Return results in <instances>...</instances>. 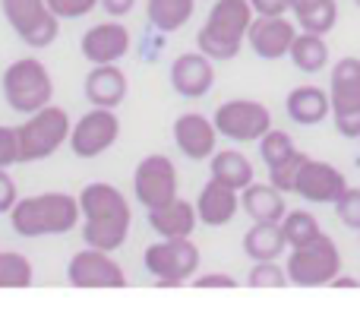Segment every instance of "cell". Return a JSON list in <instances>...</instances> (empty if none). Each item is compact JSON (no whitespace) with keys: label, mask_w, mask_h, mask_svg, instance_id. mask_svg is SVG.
Wrapping results in <instances>:
<instances>
[{"label":"cell","mask_w":360,"mask_h":313,"mask_svg":"<svg viewBox=\"0 0 360 313\" xmlns=\"http://www.w3.org/2000/svg\"><path fill=\"white\" fill-rule=\"evenodd\" d=\"M247 285L250 288H285V285H291V279H288L285 266H278L275 260H259L250 269Z\"/></svg>","instance_id":"32"},{"label":"cell","mask_w":360,"mask_h":313,"mask_svg":"<svg viewBox=\"0 0 360 313\" xmlns=\"http://www.w3.org/2000/svg\"><path fill=\"white\" fill-rule=\"evenodd\" d=\"M297 38V25L288 16H256L247 32V44L262 60H278L291 54V44Z\"/></svg>","instance_id":"14"},{"label":"cell","mask_w":360,"mask_h":313,"mask_svg":"<svg viewBox=\"0 0 360 313\" xmlns=\"http://www.w3.org/2000/svg\"><path fill=\"white\" fill-rule=\"evenodd\" d=\"M256 19L250 0H215L205 16V25L196 35V48L212 60H231L240 54L247 32Z\"/></svg>","instance_id":"3"},{"label":"cell","mask_w":360,"mask_h":313,"mask_svg":"<svg viewBox=\"0 0 360 313\" xmlns=\"http://www.w3.org/2000/svg\"><path fill=\"white\" fill-rule=\"evenodd\" d=\"M332 288H360V282L351 276H335L332 279Z\"/></svg>","instance_id":"41"},{"label":"cell","mask_w":360,"mask_h":313,"mask_svg":"<svg viewBox=\"0 0 360 313\" xmlns=\"http://www.w3.org/2000/svg\"><path fill=\"white\" fill-rule=\"evenodd\" d=\"M256 16H285L291 10V0H250Z\"/></svg>","instance_id":"39"},{"label":"cell","mask_w":360,"mask_h":313,"mask_svg":"<svg viewBox=\"0 0 360 313\" xmlns=\"http://www.w3.org/2000/svg\"><path fill=\"white\" fill-rule=\"evenodd\" d=\"M345 190H348V181L342 171L329 162H316V158H307L297 174V184H294V193L307 203H335Z\"/></svg>","instance_id":"16"},{"label":"cell","mask_w":360,"mask_h":313,"mask_svg":"<svg viewBox=\"0 0 360 313\" xmlns=\"http://www.w3.org/2000/svg\"><path fill=\"white\" fill-rule=\"evenodd\" d=\"M22 162V146H19V127L0 124V168Z\"/></svg>","instance_id":"35"},{"label":"cell","mask_w":360,"mask_h":313,"mask_svg":"<svg viewBox=\"0 0 360 313\" xmlns=\"http://www.w3.org/2000/svg\"><path fill=\"white\" fill-rule=\"evenodd\" d=\"M130 44H133V38H130V32H127V25L111 16L108 23L92 25V29L82 35L79 51L89 63H117L130 54Z\"/></svg>","instance_id":"15"},{"label":"cell","mask_w":360,"mask_h":313,"mask_svg":"<svg viewBox=\"0 0 360 313\" xmlns=\"http://www.w3.org/2000/svg\"><path fill=\"white\" fill-rule=\"evenodd\" d=\"M177 187H180V177L168 155H146L136 165V171H133V193H136L139 206H146V212L174 203Z\"/></svg>","instance_id":"11"},{"label":"cell","mask_w":360,"mask_h":313,"mask_svg":"<svg viewBox=\"0 0 360 313\" xmlns=\"http://www.w3.org/2000/svg\"><path fill=\"white\" fill-rule=\"evenodd\" d=\"M70 114L57 105H44L41 111L25 114L19 124V146H22V162H44L63 143H70Z\"/></svg>","instance_id":"6"},{"label":"cell","mask_w":360,"mask_h":313,"mask_svg":"<svg viewBox=\"0 0 360 313\" xmlns=\"http://www.w3.org/2000/svg\"><path fill=\"white\" fill-rule=\"evenodd\" d=\"M288 250V238L281 222H253L247 234H243V253L253 263L259 260H278Z\"/></svg>","instance_id":"24"},{"label":"cell","mask_w":360,"mask_h":313,"mask_svg":"<svg viewBox=\"0 0 360 313\" xmlns=\"http://www.w3.org/2000/svg\"><path fill=\"white\" fill-rule=\"evenodd\" d=\"M79 206H82V241L89 247L114 253L127 244L133 225V209L114 184L89 181L79 190Z\"/></svg>","instance_id":"1"},{"label":"cell","mask_w":360,"mask_h":313,"mask_svg":"<svg viewBox=\"0 0 360 313\" xmlns=\"http://www.w3.org/2000/svg\"><path fill=\"white\" fill-rule=\"evenodd\" d=\"M237 209H240V190L228 187V184L215 181V177H212L196 196V212H199V222H202L205 228L228 225V222L237 215Z\"/></svg>","instance_id":"20"},{"label":"cell","mask_w":360,"mask_h":313,"mask_svg":"<svg viewBox=\"0 0 360 313\" xmlns=\"http://www.w3.org/2000/svg\"><path fill=\"white\" fill-rule=\"evenodd\" d=\"M133 4H136V0H101V6H105V13H108V16H114V19L127 16V13L133 10Z\"/></svg>","instance_id":"40"},{"label":"cell","mask_w":360,"mask_h":313,"mask_svg":"<svg viewBox=\"0 0 360 313\" xmlns=\"http://www.w3.org/2000/svg\"><path fill=\"white\" fill-rule=\"evenodd\" d=\"M120 117L114 108H92L70 130V149L76 158H98L117 143Z\"/></svg>","instance_id":"12"},{"label":"cell","mask_w":360,"mask_h":313,"mask_svg":"<svg viewBox=\"0 0 360 313\" xmlns=\"http://www.w3.org/2000/svg\"><path fill=\"white\" fill-rule=\"evenodd\" d=\"M209 174L215 177V181L228 184V187L234 190H247L250 184L256 181V171H253V162H250L243 152L237 149H224V152H215V155L209 158Z\"/></svg>","instance_id":"25"},{"label":"cell","mask_w":360,"mask_h":313,"mask_svg":"<svg viewBox=\"0 0 360 313\" xmlns=\"http://www.w3.org/2000/svg\"><path fill=\"white\" fill-rule=\"evenodd\" d=\"M171 89L180 98H202L209 95V89L215 86V70H212V57H205L202 51L196 54H180L171 63Z\"/></svg>","instance_id":"18"},{"label":"cell","mask_w":360,"mask_h":313,"mask_svg":"<svg viewBox=\"0 0 360 313\" xmlns=\"http://www.w3.org/2000/svg\"><path fill=\"white\" fill-rule=\"evenodd\" d=\"M221 136L215 127V120H209L205 114L186 111L174 120V146L180 155H186L190 162H202V158L215 155V139Z\"/></svg>","instance_id":"17"},{"label":"cell","mask_w":360,"mask_h":313,"mask_svg":"<svg viewBox=\"0 0 360 313\" xmlns=\"http://www.w3.org/2000/svg\"><path fill=\"white\" fill-rule=\"evenodd\" d=\"M149 225H152V231H158V238H193V231L199 225L196 203L177 196L168 206L149 209Z\"/></svg>","instance_id":"22"},{"label":"cell","mask_w":360,"mask_h":313,"mask_svg":"<svg viewBox=\"0 0 360 313\" xmlns=\"http://www.w3.org/2000/svg\"><path fill=\"white\" fill-rule=\"evenodd\" d=\"M199 260V247L190 238H162L146 247L143 266L162 288H177L196 279Z\"/></svg>","instance_id":"5"},{"label":"cell","mask_w":360,"mask_h":313,"mask_svg":"<svg viewBox=\"0 0 360 313\" xmlns=\"http://www.w3.org/2000/svg\"><path fill=\"white\" fill-rule=\"evenodd\" d=\"M215 127L224 139L231 143H259L269 130H272V111L262 101L253 98H231L218 105Z\"/></svg>","instance_id":"10"},{"label":"cell","mask_w":360,"mask_h":313,"mask_svg":"<svg viewBox=\"0 0 360 313\" xmlns=\"http://www.w3.org/2000/svg\"><path fill=\"white\" fill-rule=\"evenodd\" d=\"M196 288H237V279L228 276V272H205V276L193 279Z\"/></svg>","instance_id":"38"},{"label":"cell","mask_w":360,"mask_h":313,"mask_svg":"<svg viewBox=\"0 0 360 313\" xmlns=\"http://www.w3.org/2000/svg\"><path fill=\"white\" fill-rule=\"evenodd\" d=\"M19 203L16 181L6 174V168H0V215H10V209Z\"/></svg>","instance_id":"37"},{"label":"cell","mask_w":360,"mask_h":313,"mask_svg":"<svg viewBox=\"0 0 360 313\" xmlns=\"http://www.w3.org/2000/svg\"><path fill=\"white\" fill-rule=\"evenodd\" d=\"M67 282L73 288H124L127 272L108 250L86 244V250L73 253L67 263Z\"/></svg>","instance_id":"13"},{"label":"cell","mask_w":360,"mask_h":313,"mask_svg":"<svg viewBox=\"0 0 360 313\" xmlns=\"http://www.w3.org/2000/svg\"><path fill=\"white\" fill-rule=\"evenodd\" d=\"M285 111L294 124L316 127L332 114V98H329V92H323L319 86H297L288 92Z\"/></svg>","instance_id":"21"},{"label":"cell","mask_w":360,"mask_h":313,"mask_svg":"<svg viewBox=\"0 0 360 313\" xmlns=\"http://www.w3.org/2000/svg\"><path fill=\"white\" fill-rule=\"evenodd\" d=\"M196 13V0H146V16L149 25L162 35L184 29Z\"/></svg>","instance_id":"26"},{"label":"cell","mask_w":360,"mask_h":313,"mask_svg":"<svg viewBox=\"0 0 360 313\" xmlns=\"http://www.w3.org/2000/svg\"><path fill=\"white\" fill-rule=\"evenodd\" d=\"M294 152H297V146H294V139L288 136L285 130H269L266 136L259 139V155H262V162H266V168H275V165L288 162Z\"/></svg>","instance_id":"31"},{"label":"cell","mask_w":360,"mask_h":313,"mask_svg":"<svg viewBox=\"0 0 360 313\" xmlns=\"http://www.w3.org/2000/svg\"><path fill=\"white\" fill-rule=\"evenodd\" d=\"M35 282L29 257L16 250H0V288H29Z\"/></svg>","instance_id":"29"},{"label":"cell","mask_w":360,"mask_h":313,"mask_svg":"<svg viewBox=\"0 0 360 313\" xmlns=\"http://www.w3.org/2000/svg\"><path fill=\"white\" fill-rule=\"evenodd\" d=\"M4 19L19 35V41L41 51L57 41L60 32V16L48 6V0H0Z\"/></svg>","instance_id":"9"},{"label":"cell","mask_w":360,"mask_h":313,"mask_svg":"<svg viewBox=\"0 0 360 313\" xmlns=\"http://www.w3.org/2000/svg\"><path fill=\"white\" fill-rule=\"evenodd\" d=\"M354 4H357V6H360V0H354Z\"/></svg>","instance_id":"42"},{"label":"cell","mask_w":360,"mask_h":313,"mask_svg":"<svg viewBox=\"0 0 360 313\" xmlns=\"http://www.w3.org/2000/svg\"><path fill=\"white\" fill-rule=\"evenodd\" d=\"M332 120L345 139H360V57H342L329 76Z\"/></svg>","instance_id":"8"},{"label":"cell","mask_w":360,"mask_h":313,"mask_svg":"<svg viewBox=\"0 0 360 313\" xmlns=\"http://www.w3.org/2000/svg\"><path fill=\"white\" fill-rule=\"evenodd\" d=\"M82 206L79 196L48 190L38 196H22L10 209V225L19 238H51V234H67L79 225Z\"/></svg>","instance_id":"2"},{"label":"cell","mask_w":360,"mask_h":313,"mask_svg":"<svg viewBox=\"0 0 360 313\" xmlns=\"http://www.w3.org/2000/svg\"><path fill=\"white\" fill-rule=\"evenodd\" d=\"M240 206L253 222H281L288 215L285 193H281L275 184H256L253 181L240 193Z\"/></svg>","instance_id":"23"},{"label":"cell","mask_w":360,"mask_h":313,"mask_svg":"<svg viewBox=\"0 0 360 313\" xmlns=\"http://www.w3.org/2000/svg\"><path fill=\"white\" fill-rule=\"evenodd\" d=\"M82 92H86L89 105L114 108V111H117V105H124L127 92H130V79H127V73L117 63H92Z\"/></svg>","instance_id":"19"},{"label":"cell","mask_w":360,"mask_h":313,"mask_svg":"<svg viewBox=\"0 0 360 313\" xmlns=\"http://www.w3.org/2000/svg\"><path fill=\"white\" fill-rule=\"evenodd\" d=\"M48 6L60 19H82V16H89L95 6H101V0H48Z\"/></svg>","instance_id":"36"},{"label":"cell","mask_w":360,"mask_h":313,"mask_svg":"<svg viewBox=\"0 0 360 313\" xmlns=\"http://www.w3.org/2000/svg\"><path fill=\"white\" fill-rule=\"evenodd\" d=\"M281 228H285L288 247H307L323 234L316 215H310L307 209H294V212H288L285 219H281Z\"/></svg>","instance_id":"30"},{"label":"cell","mask_w":360,"mask_h":313,"mask_svg":"<svg viewBox=\"0 0 360 313\" xmlns=\"http://www.w3.org/2000/svg\"><path fill=\"white\" fill-rule=\"evenodd\" d=\"M285 269L291 285H300V288L332 285V279L342 276V253H338V244L329 234H319L313 244L291 247V257H288Z\"/></svg>","instance_id":"7"},{"label":"cell","mask_w":360,"mask_h":313,"mask_svg":"<svg viewBox=\"0 0 360 313\" xmlns=\"http://www.w3.org/2000/svg\"><path fill=\"white\" fill-rule=\"evenodd\" d=\"M4 98L13 111L19 114H35L54 98V79L51 70L44 67L38 57H19L4 70Z\"/></svg>","instance_id":"4"},{"label":"cell","mask_w":360,"mask_h":313,"mask_svg":"<svg viewBox=\"0 0 360 313\" xmlns=\"http://www.w3.org/2000/svg\"><path fill=\"white\" fill-rule=\"evenodd\" d=\"M288 57H291V63L300 73H319V70H326L329 67V44H326V35L300 29Z\"/></svg>","instance_id":"28"},{"label":"cell","mask_w":360,"mask_h":313,"mask_svg":"<svg viewBox=\"0 0 360 313\" xmlns=\"http://www.w3.org/2000/svg\"><path fill=\"white\" fill-rule=\"evenodd\" d=\"M307 158H310L307 152H294L288 162L269 168V184H275L281 193H294V184H297V174H300V168H304Z\"/></svg>","instance_id":"33"},{"label":"cell","mask_w":360,"mask_h":313,"mask_svg":"<svg viewBox=\"0 0 360 313\" xmlns=\"http://www.w3.org/2000/svg\"><path fill=\"white\" fill-rule=\"evenodd\" d=\"M332 206H335V215H338L342 225L360 231V187H348L335 203H332Z\"/></svg>","instance_id":"34"},{"label":"cell","mask_w":360,"mask_h":313,"mask_svg":"<svg viewBox=\"0 0 360 313\" xmlns=\"http://www.w3.org/2000/svg\"><path fill=\"white\" fill-rule=\"evenodd\" d=\"M291 13L304 32L329 35L338 23V4L335 0H291Z\"/></svg>","instance_id":"27"}]
</instances>
